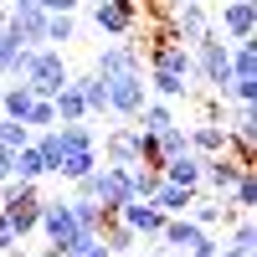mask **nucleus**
Returning <instances> with one entry per match:
<instances>
[{"label": "nucleus", "instance_id": "obj_26", "mask_svg": "<svg viewBox=\"0 0 257 257\" xmlns=\"http://www.w3.org/2000/svg\"><path fill=\"white\" fill-rule=\"evenodd\" d=\"M52 108H57V123H77V118H88V103H82V93L72 88V77H67V88L52 98Z\"/></svg>", "mask_w": 257, "mask_h": 257}, {"label": "nucleus", "instance_id": "obj_27", "mask_svg": "<svg viewBox=\"0 0 257 257\" xmlns=\"http://www.w3.org/2000/svg\"><path fill=\"white\" fill-rule=\"evenodd\" d=\"M231 82H257V47L231 41Z\"/></svg>", "mask_w": 257, "mask_h": 257}, {"label": "nucleus", "instance_id": "obj_18", "mask_svg": "<svg viewBox=\"0 0 257 257\" xmlns=\"http://www.w3.org/2000/svg\"><path fill=\"white\" fill-rule=\"evenodd\" d=\"M144 82H149V93H155V98H165V103H175V98H190V77L160 72V67H144Z\"/></svg>", "mask_w": 257, "mask_h": 257}, {"label": "nucleus", "instance_id": "obj_36", "mask_svg": "<svg viewBox=\"0 0 257 257\" xmlns=\"http://www.w3.org/2000/svg\"><path fill=\"white\" fill-rule=\"evenodd\" d=\"M62 257H108V247H103L98 231H77V242L62 252Z\"/></svg>", "mask_w": 257, "mask_h": 257}, {"label": "nucleus", "instance_id": "obj_43", "mask_svg": "<svg viewBox=\"0 0 257 257\" xmlns=\"http://www.w3.org/2000/svg\"><path fill=\"white\" fill-rule=\"evenodd\" d=\"M221 257H252V252H242V247H221Z\"/></svg>", "mask_w": 257, "mask_h": 257}, {"label": "nucleus", "instance_id": "obj_45", "mask_svg": "<svg viewBox=\"0 0 257 257\" xmlns=\"http://www.w3.org/2000/svg\"><path fill=\"white\" fill-rule=\"evenodd\" d=\"M36 257H52V252H36Z\"/></svg>", "mask_w": 257, "mask_h": 257}, {"label": "nucleus", "instance_id": "obj_19", "mask_svg": "<svg viewBox=\"0 0 257 257\" xmlns=\"http://www.w3.org/2000/svg\"><path fill=\"white\" fill-rule=\"evenodd\" d=\"M170 123H180V118H175V108H170L165 98H149L144 108L134 113V128H139V134H160V128H170Z\"/></svg>", "mask_w": 257, "mask_h": 257}, {"label": "nucleus", "instance_id": "obj_2", "mask_svg": "<svg viewBox=\"0 0 257 257\" xmlns=\"http://www.w3.org/2000/svg\"><path fill=\"white\" fill-rule=\"evenodd\" d=\"M0 216H6L11 231L26 242L36 231V221H41V190L26 185V180H6V185H0Z\"/></svg>", "mask_w": 257, "mask_h": 257}, {"label": "nucleus", "instance_id": "obj_47", "mask_svg": "<svg viewBox=\"0 0 257 257\" xmlns=\"http://www.w3.org/2000/svg\"><path fill=\"white\" fill-rule=\"evenodd\" d=\"M201 6H206V0H201Z\"/></svg>", "mask_w": 257, "mask_h": 257}, {"label": "nucleus", "instance_id": "obj_41", "mask_svg": "<svg viewBox=\"0 0 257 257\" xmlns=\"http://www.w3.org/2000/svg\"><path fill=\"white\" fill-rule=\"evenodd\" d=\"M11 165H16V155H6V149H0V185L11 180Z\"/></svg>", "mask_w": 257, "mask_h": 257}, {"label": "nucleus", "instance_id": "obj_44", "mask_svg": "<svg viewBox=\"0 0 257 257\" xmlns=\"http://www.w3.org/2000/svg\"><path fill=\"white\" fill-rule=\"evenodd\" d=\"M160 257H175V252H160Z\"/></svg>", "mask_w": 257, "mask_h": 257}, {"label": "nucleus", "instance_id": "obj_22", "mask_svg": "<svg viewBox=\"0 0 257 257\" xmlns=\"http://www.w3.org/2000/svg\"><path fill=\"white\" fill-rule=\"evenodd\" d=\"M103 160H98V149H72V155H62V165H57V175L67 180V185H77L82 175H93Z\"/></svg>", "mask_w": 257, "mask_h": 257}, {"label": "nucleus", "instance_id": "obj_6", "mask_svg": "<svg viewBox=\"0 0 257 257\" xmlns=\"http://www.w3.org/2000/svg\"><path fill=\"white\" fill-rule=\"evenodd\" d=\"M93 26L113 41L134 36L139 31V0H93Z\"/></svg>", "mask_w": 257, "mask_h": 257}, {"label": "nucleus", "instance_id": "obj_13", "mask_svg": "<svg viewBox=\"0 0 257 257\" xmlns=\"http://www.w3.org/2000/svg\"><path fill=\"white\" fill-rule=\"evenodd\" d=\"M21 47H47V11H11L0 21Z\"/></svg>", "mask_w": 257, "mask_h": 257}, {"label": "nucleus", "instance_id": "obj_37", "mask_svg": "<svg viewBox=\"0 0 257 257\" xmlns=\"http://www.w3.org/2000/svg\"><path fill=\"white\" fill-rule=\"evenodd\" d=\"M72 31H77V26H72V16H47V47L62 52V47L72 41Z\"/></svg>", "mask_w": 257, "mask_h": 257}, {"label": "nucleus", "instance_id": "obj_39", "mask_svg": "<svg viewBox=\"0 0 257 257\" xmlns=\"http://www.w3.org/2000/svg\"><path fill=\"white\" fill-rule=\"evenodd\" d=\"M82 6V0H41V11H47V16H72Z\"/></svg>", "mask_w": 257, "mask_h": 257}, {"label": "nucleus", "instance_id": "obj_31", "mask_svg": "<svg viewBox=\"0 0 257 257\" xmlns=\"http://www.w3.org/2000/svg\"><path fill=\"white\" fill-rule=\"evenodd\" d=\"M155 185H160V170L128 165V196H134V201H149V196H155Z\"/></svg>", "mask_w": 257, "mask_h": 257}, {"label": "nucleus", "instance_id": "obj_10", "mask_svg": "<svg viewBox=\"0 0 257 257\" xmlns=\"http://www.w3.org/2000/svg\"><path fill=\"white\" fill-rule=\"evenodd\" d=\"M206 237H211V231H206V226H196L190 216H170V221H165V231H160V247H165V252H175V257H190Z\"/></svg>", "mask_w": 257, "mask_h": 257}, {"label": "nucleus", "instance_id": "obj_15", "mask_svg": "<svg viewBox=\"0 0 257 257\" xmlns=\"http://www.w3.org/2000/svg\"><path fill=\"white\" fill-rule=\"evenodd\" d=\"M160 180H170V185H185V190H201V155H196V149H185V155L165 160Z\"/></svg>", "mask_w": 257, "mask_h": 257}, {"label": "nucleus", "instance_id": "obj_17", "mask_svg": "<svg viewBox=\"0 0 257 257\" xmlns=\"http://www.w3.org/2000/svg\"><path fill=\"white\" fill-rule=\"evenodd\" d=\"M149 201H155V206L165 211V216H185V211L196 206V190H185V185H170V180H160Z\"/></svg>", "mask_w": 257, "mask_h": 257}, {"label": "nucleus", "instance_id": "obj_16", "mask_svg": "<svg viewBox=\"0 0 257 257\" xmlns=\"http://www.w3.org/2000/svg\"><path fill=\"white\" fill-rule=\"evenodd\" d=\"M185 139H190V149H196L201 160L226 155V123H190V128H185Z\"/></svg>", "mask_w": 257, "mask_h": 257}, {"label": "nucleus", "instance_id": "obj_12", "mask_svg": "<svg viewBox=\"0 0 257 257\" xmlns=\"http://www.w3.org/2000/svg\"><path fill=\"white\" fill-rule=\"evenodd\" d=\"M242 160H231V155H211V160H201V185L211 190V196H226L231 185H237V175H242Z\"/></svg>", "mask_w": 257, "mask_h": 257}, {"label": "nucleus", "instance_id": "obj_46", "mask_svg": "<svg viewBox=\"0 0 257 257\" xmlns=\"http://www.w3.org/2000/svg\"><path fill=\"white\" fill-rule=\"evenodd\" d=\"M0 257H11V252H0Z\"/></svg>", "mask_w": 257, "mask_h": 257}, {"label": "nucleus", "instance_id": "obj_28", "mask_svg": "<svg viewBox=\"0 0 257 257\" xmlns=\"http://www.w3.org/2000/svg\"><path fill=\"white\" fill-rule=\"evenodd\" d=\"M221 201H231V211H257V175H252V165L237 175V185H231Z\"/></svg>", "mask_w": 257, "mask_h": 257}, {"label": "nucleus", "instance_id": "obj_40", "mask_svg": "<svg viewBox=\"0 0 257 257\" xmlns=\"http://www.w3.org/2000/svg\"><path fill=\"white\" fill-rule=\"evenodd\" d=\"M190 257H221V242H216V237H206V242L190 252Z\"/></svg>", "mask_w": 257, "mask_h": 257}, {"label": "nucleus", "instance_id": "obj_38", "mask_svg": "<svg viewBox=\"0 0 257 257\" xmlns=\"http://www.w3.org/2000/svg\"><path fill=\"white\" fill-rule=\"evenodd\" d=\"M0 252H11V257H26V252H21V237L11 231V221H6V216H0Z\"/></svg>", "mask_w": 257, "mask_h": 257}, {"label": "nucleus", "instance_id": "obj_23", "mask_svg": "<svg viewBox=\"0 0 257 257\" xmlns=\"http://www.w3.org/2000/svg\"><path fill=\"white\" fill-rule=\"evenodd\" d=\"M72 88L82 93V103H88V118L108 113V88H103V77H98V72H82V77H72Z\"/></svg>", "mask_w": 257, "mask_h": 257}, {"label": "nucleus", "instance_id": "obj_9", "mask_svg": "<svg viewBox=\"0 0 257 257\" xmlns=\"http://www.w3.org/2000/svg\"><path fill=\"white\" fill-rule=\"evenodd\" d=\"M144 67V57H139V47L134 41H108L98 57H93V72L108 82V77H118V72H139Z\"/></svg>", "mask_w": 257, "mask_h": 257}, {"label": "nucleus", "instance_id": "obj_29", "mask_svg": "<svg viewBox=\"0 0 257 257\" xmlns=\"http://www.w3.org/2000/svg\"><path fill=\"white\" fill-rule=\"evenodd\" d=\"M67 206H72L77 231H103V221H108V216H103V206H98V201H88V196H72Z\"/></svg>", "mask_w": 257, "mask_h": 257}, {"label": "nucleus", "instance_id": "obj_21", "mask_svg": "<svg viewBox=\"0 0 257 257\" xmlns=\"http://www.w3.org/2000/svg\"><path fill=\"white\" fill-rule=\"evenodd\" d=\"M26 57H31V47H21V41L0 26V77H21L26 72Z\"/></svg>", "mask_w": 257, "mask_h": 257}, {"label": "nucleus", "instance_id": "obj_8", "mask_svg": "<svg viewBox=\"0 0 257 257\" xmlns=\"http://www.w3.org/2000/svg\"><path fill=\"white\" fill-rule=\"evenodd\" d=\"M118 221L134 231L139 242H149V237H160V231H165V221H170V216H165L155 201H123V206H118Z\"/></svg>", "mask_w": 257, "mask_h": 257}, {"label": "nucleus", "instance_id": "obj_5", "mask_svg": "<svg viewBox=\"0 0 257 257\" xmlns=\"http://www.w3.org/2000/svg\"><path fill=\"white\" fill-rule=\"evenodd\" d=\"M103 88H108V113H118L123 123H134V113L149 103L144 67H139V72H118V77H108V82H103Z\"/></svg>", "mask_w": 257, "mask_h": 257}, {"label": "nucleus", "instance_id": "obj_24", "mask_svg": "<svg viewBox=\"0 0 257 257\" xmlns=\"http://www.w3.org/2000/svg\"><path fill=\"white\" fill-rule=\"evenodd\" d=\"M98 237H103V247H108V257H128V252L139 247V237H134V231H128L118 216H108V221H103V231H98Z\"/></svg>", "mask_w": 257, "mask_h": 257}, {"label": "nucleus", "instance_id": "obj_3", "mask_svg": "<svg viewBox=\"0 0 257 257\" xmlns=\"http://www.w3.org/2000/svg\"><path fill=\"white\" fill-rule=\"evenodd\" d=\"M67 62H62V52L57 47H31V57H26V72H21V82L31 88V98H57L62 88H67Z\"/></svg>", "mask_w": 257, "mask_h": 257}, {"label": "nucleus", "instance_id": "obj_32", "mask_svg": "<svg viewBox=\"0 0 257 257\" xmlns=\"http://www.w3.org/2000/svg\"><path fill=\"white\" fill-rule=\"evenodd\" d=\"M226 247L257 252V221H252V211H237V221H231V242H226Z\"/></svg>", "mask_w": 257, "mask_h": 257}, {"label": "nucleus", "instance_id": "obj_30", "mask_svg": "<svg viewBox=\"0 0 257 257\" xmlns=\"http://www.w3.org/2000/svg\"><path fill=\"white\" fill-rule=\"evenodd\" d=\"M185 216L196 221V226H206V231H211L216 221H226V216H231V206H221V196H211V201H201V196H196V206H190Z\"/></svg>", "mask_w": 257, "mask_h": 257}, {"label": "nucleus", "instance_id": "obj_14", "mask_svg": "<svg viewBox=\"0 0 257 257\" xmlns=\"http://www.w3.org/2000/svg\"><path fill=\"white\" fill-rule=\"evenodd\" d=\"M170 26L180 31V41H185V47H196V41L211 31V16H206V6H201V0H185V6L175 11V21H170Z\"/></svg>", "mask_w": 257, "mask_h": 257}, {"label": "nucleus", "instance_id": "obj_34", "mask_svg": "<svg viewBox=\"0 0 257 257\" xmlns=\"http://www.w3.org/2000/svg\"><path fill=\"white\" fill-rule=\"evenodd\" d=\"M31 128V134H41V128H57V108H52V98H36L31 108H26V118H21Z\"/></svg>", "mask_w": 257, "mask_h": 257}, {"label": "nucleus", "instance_id": "obj_42", "mask_svg": "<svg viewBox=\"0 0 257 257\" xmlns=\"http://www.w3.org/2000/svg\"><path fill=\"white\" fill-rule=\"evenodd\" d=\"M11 11H41V0H11Z\"/></svg>", "mask_w": 257, "mask_h": 257}, {"label": "nucleus", "instance_id": "obj_35", "mask_svg": "<svg viewBox=\"0 0 257 257\" xmlns=\"http://www.w3.org/2000/svg\"><path fill=\"white\" fill-rule=\"evenodd\" d=\"M160 155L165 160H175V155H185V149H190V139H185V123H170V128H160Z\"/></svg>", "mask_w": 257, "mask_h": 257}, {"label": "nucleus", "instance_id": "obj_1", "mask_svg": "<svg viewBox=\"0 0 257 257\" xmlns=\"http://www.w3.org/2000/svg\"><path fill=\"white\" fill-rule=\"evenodd\" d=\"M190 77H201L211 93H226V82H231V41H221L216 31H206L196 47H190Z\"/></svg>", "mask_w": 257, "mask_h": 257}, {"label": "nucleus", "instance_id": "obj_11", "mask_svg": "<svg viewBox=\"0 0 257 257\" xmlns=\"http://www.w3.org/2000/svg\"><path fill=\"white\" fill-rule=\"evenodd\" d=\"M98 160H103V165H123V170L139 165V128H134V123H118L113 134L98 144Z\"/></svg>", "mask_w": 257, "mask_h": 257}, {"label": "nucleus", "instance_id": "obj_25", "mask_svg": "<svg viewBox=\"0 0 257 257\" xmlns=\"http://www.w3.org/2000/svg\"><path fill=\"white\" fill-rule=\"evenodd\" d=\"M31 88L26 82H0V113L6 118H26V108H31Z\"/></svg>", "mask_w": 257, "mask_h": 257}, {"label": "nucleus", "instance_id": "obj_4", "mask_svg": "<svg viewBox=\"0 0 257 257\" xmlns=\"http://www.w3.org/2000/svg\"><path fill=\"white\" fill-rule=\"evenodd\" d=\"M77 196L98 201V206H103V216H118V206H123V201H134V196H128V170H123V165H98L93 175H82V180H77Z\"/></svg>", "mask_w": 257, "mask_h": 257}, {"label": "nucleus", "instance_id": "obj_20", "mask_svg": "<svg viewBox=\"0 0 257 257\" xmlns=\"http://www.w3.org/2000/svg\"><path fill=\"white\" fill-rule=\"evenodd\" d=\"M57 144H62V155H72V149H98V128H93L88 118L57 123Z\"/></svg>", "mask_w": 257, "mask_h": 257}, {"label": "nucleus", "instance_id": "obj_7", "mask_svg": "<svg viewBox=\"0 0 257 257\" xmlns=\"http://www.w3.org/2000/svg\"><path fill=\"white\" fill-rule=\"evenodd\" d=\"M211 31H216L221 41H252V31H257V0H226Z\"/></svg>", "mask_w": 257, "mask_h": 257}, {"label": "nucleus", "instance_id": "obj_33", "mask_svg": "<svg viewBox=\"0 0 257 257\" xmlns=\"http://www.w3.org/2000/svg\"><path fill=\"white\" fill-rule=\"evenodd\" d=\"M21 144H31V128L21 123V118H6V113H0V149H6V155H16Z\"/></svg>", "mask_w": 257, "mask_h": 257}]
</instances>
